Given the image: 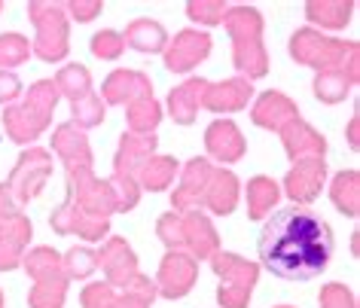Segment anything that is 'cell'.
Here are the masks:
<instances>
[{"label": "cell", "mask_w": 360, "mask_h": 308, "mask_svg": "<svg viewBox=\"0 0 360 308\" xmlns=\"http://www.w3.org/2000/svg\"><path fill=\"white\" fill-rule=\"evenodd\" d=\"M61 266H65L68 281H70V278L83 281V278H92V275H95L98 257H95L92 248H70L65 257H61Z\"/></svg>", "instance_id": "cell-37"}, {"label": "cell", "mask_w": 360, "mask_h": 308, "mask_svg": "<svg viewBox=\"0 0 360 308\" xmlns=\"http://www.w3.org/2000/svg\"><path fill=\"white\" fill-rule=\"evenodd\" d=\"M348 143H351V150L360 147V143H357V113L351 116V122H348Z\"/></svg>", "instance_id": "cell-46"}, {"label": "cell", "mask_w": 360, "mask_h": 308, "mask_svg": "<svg viewBox=\"0 0 360 308\" xmlns=\"http://www.w3.org/2000/svg\"><path fill=\"white\" fill-rule=\"evenodd\" d=\"M98 257V269L104 271V284H110L113 290H125L134 278L141 275L138 271V257H134L131 244L125 238H107L101 250H95Z\"/></svg>", "instance_id": "cell-12"}, {"label": "cell", "mask_w": 360, "mask_h": 308, "mask_svg": "<svg viewBox=\"0 0 360 308\" xmlns=\"http://www.w3.org/2000/svg\"><path fill=\"white\" fill-rule=\"evenodd\" d=\"M0 10H4V4H0Z\"/></svg>", "instance_id": "cell-49"}, {"label": "cell", "mask_w": 360, "mask_h": 308, "mask_svg": "<svg viewBox=\"0 0 360 308\" xmlns=\"http://www.w3.org/2000/svg\"><path fill=\"white\" fill-rule=\"evenodd\" d=\"M205 86H208V79L193 77V79H186V83H180L168 92V113L177 125H193L195 122V113H199V107H202Z\"/></svg>", "instance_id": "cell-26"}, {"label": "cell", "mask_w": 360, "mask_h": 308, "mask_svg": "<svg viewBox=\"0 0 360 308\" xmlns=\"http://www.w3.org/2000/svg\"><path fill=\"white\" fill-rule=\"evenodd\" d=\"M238 193H241V189H238V177L232 174V171H226V168H214L208 186H205V193H202L199 211H202V207H208L211 214L226 217V214L236 211Z\"/></svg>", "instance_id": "cell-25"}, {"label": "cell", "mask_w": 360, "mask_h": 308, "mask_svg": "<svg viewBox=\"0 0 360 308\" xmlns=\"http://www.w3.org/2000/svg\"><path fill=\"white\" fill-rule=\"evenodd\" d=\"M156 235L168 250H184L199 262L220 250V238L211 217L202 211H168L156 220Z\"/></svg>", "instance_id": "cell-4"}, {"label": "cell", "mask_w": 360, "mask_h": 308, "mask_svg": "<svg viewBox=\"0 0 360 308\" xmlns=\"http://www.w3.org/2000/svg\"><path fill=\"white\" fill-rule=\"evenodd\" d=\"M4 305H6V302H4V290H0V308H4Z\"/></svg>", "instance_id": "cell-47"}, {"label": "cell", "mask_w": 360, "mask_h": 308, "mask_svg": "<svg viewBox=\"0 0 360 308\" xmlns=\"http://www.w3.org/2000/svg\"><path fill=\"white\" fill-rule=\"evenodd\" d=\"M52 83H56L58 95H65L70 104L92 92V74H89L86 65H65V68H61L58 74H56V79H52Z\"/></svg>", "instance_id": "cell-33"}, {"label": "cell", "mask_w": 360, "mask_h": 308, "mask_svg": "<svg viewBox=\"0 0 360 308\" xmlns=\"http://www.w3.org/2000/svg\"><path fill=\"white\" fill-rule=\"evenodd\" d=\"M125 120H129V134H153L156 125L162 122V107L156 98H138L125 107Z\"/></svg>", "instance_id": "cell-32"}, {"label": "cell", "mask_w": 360, "mask_h": 308, "mask_svg": "<svg viewBox=\"0 0 360 308\" xmlns=\"http://www.w3.org/2000/svg\"><path fill=\"white\" fill-rule=\"evenodd\" d=\"M52 150H56V156L65 162L68 171L92 168V147H89V138L74 122H61L58 129L52 131Z\"/></svg>", "instance_id": "cell-19"}, {"label": "cell", "mask_w": 360, "mask_h": 308, "mask_svg": "<svg viewBox=\"0 0 360 308\" xmlns=\"http://www.w3.org/2000/svg\"><path fill=\"white\" fill-rule=\"evenodd\" d=\"M226 10L229 6L223 0H190L186 4V15L199 25H220L226 19Z\"/></svg>", "instance_id": "cell-39"}, {"label": "cell", "mask_w": 360, "mask_h": 308, "mask_svg": "<svg viewBox=\"0 0 360 308\" xmlns=\"http://www.w3.org/2000/svg\"><path fill=\"white\" fill-rule=\"evenodd\" d=\"M250 98H254V83L245 77H232V79H223V83L205 86L202 107L214 113H236V110H245Z\"/></svg>", "instance_id": "cell-18"}, {"label": "cell", "mask_w": 360, "mask_h": 308, "mask_svg": "<svg viewBox=\"0 0 360 308\" xmlns=\"http://www.w3.org/2000/svg\"><path fill=\"white\" fill-rule=\"evenodd\" d=\"M180 174V162L174 156H153L147 159V165L138 174V186L150 189V193H162L174 184V177Z\"/></svg>", "instance_id": "cell-30"}, {"label": "cell", "mask_w": 360, "mask_h": 308, "mask_svg": "<svg viewBox=\"0 0 360 308\" xmlns=\"http://www.w3.org/2000/svg\"><path fill=\"white\" fill-rule=\"evenodd\" d=\"M195 278H199V262H195L190 253H184V250H168L153 284H156L159 296L180 299V296H186L193 290Z\"/></svg>", "instance_id": "cell-13"}, {"label": "cell", "mask_w": 360, "mask_h": 308, "mask_svg": "<svg viewBox=\"0 0 360 308\" xmlns=\"http://www.w3.org/2000/svg\"><path fill=\"white\" fill-rule=\"evenodd\" d=\"M211 269L220 278L217 302L223 308H248L250 293H254L257 278H259V262L245 259L229 250H217L211 257Z\"/></svg>", "instance_id": "cell-8"}, {"label": "cell", "mask_w": 360, "mask_h": 308, "mask_svg": "<svg viewBox=\"0 0 360 308\" xmlns=\"http://www.w3.org/2000/svg\"><path fill=\"white\" fill-rule=\"evenodd\" d=\"M300 116V107L296 101H290L284 92H263L250 107V120L259 129H269V131H281L287 122Z\"/></svg>", "instance_id": "cell-22"}, {"label": "cell", "mask_w": 360, "mask_h": 308, "mask_svg": "<svg viewBox=\"0 0 360 308\" xmlns=\"http://www.w3.org/2000/svg\"><path fill=\"white\" fill-rule=\"evenodd\" d=\"M79 302L83 308H120V293L104 281H95V284H86Z\"/></svg>", "instance_id": "cell-40"}, {"label": "cell", "mask_w": 360, "mask_h": 308, "mask_svg": "<svg viewBox=\"0 0 360 308\" xmlns=\"http://www.w3.org/2000/svg\"><path fill=\"white\" fill-rule=\"evenodd\" d=\"M248 217L250 220H266L275 211L278 198H281V186L272 177H254L248 180Z\"/></svg>", "instance_id": "cell-29"}, {"label": "cell", "mask_w": 360, "mask_h": 308, "mask_svg": "<svg viewBox=\"0 0 360 308\" xmlns=\"http://www.w3.org/2000/svg\"><path fill=\"white\" fill-rule=\"evenodd\" d=\"M354 15V4L351 0H309L305 4V19L318 28L342 31Z\"/></svg>", "instance_id": "cell-27"}, {"label": "cell", "mask_w": 360, "mask_h": 308, "mask_svg": "<svg viewBox=\"0 0 360 308\" xmlns=\"http://www.w3.org/2000/svg\"><path fill=\"white\" fill-rule=\"evenodd\" d=\"M31 58V43L22 34H0V70H13Z\"/></svg>", "instance_id": "cell-36"}, {"label": "cell", "mask_w": 360, "mask_h": 308, "mask_svg": "<svg viewBox=\"0 0 360 308\" xmlns=\"http://www.w3.org/2000/svg\"><path fill=\"white\" fill-rule=\"evenodd\" d=\"M226 25L232 37V65L245 79H259L269 74V52L263 46V15L254 6H229Z\"/></svg>", "instance_id": "cell-3"}, {"label": "cell", "mask_w": 360, "mask_h": 308, "mask_svg": "<svg viewBox=\"0 0 360 308\" xmlns=\"http://www.w3.org/2000/svg\"><path fill=\"white\" fill-rule=\"evenodd\" d=\"M68 205H74L79 214L89 220H110L116 211V195L107 180L95 177L92 168H77L68 171Z\"/></svg>", "instance_id": "cell-10"}, {"label": "cell", "mask_w": 360, "mask_h": 308, "mask_svg": "<svg viewBox=\"0 0 360 308\" xmlns=\"http://www.w3.org/2000/svg\"><path fill=\"white\" fill-rule=\"evenodd\" d=\"M323 180H327V162L323 156H309L293 162V168L284 177V193L293 198V205H309L321 195Z\"/></svg>", "instance_id": "cell-14"}, {"label": "cell", "mask_w": 360, "mask_h": 308, "mask_svg": "<svg viewBox=\"0 0 360 308\" xmlns=\"http://www.w3.org/2000/svg\"><path fill=\"white\" fill-rule=\"evenodd\" d=\"M153 95V83L147 74L141 70H113L101 86V101L104 104H125L129 107L138 98H150Z\"/></svg>", "instance_id": "cell-20"}, {"label": "cell", "mask_w": 360, "mask_h": 308, "mask_svg": "<svg viewBox=\"0 0 360 308\" xmlns=\"http://www.w3.org/2000/svg\"><path fill=\"white\" fill-rule=\"evenodd\" d=\"M122 49H125V43H122V34L120 31H98L95 37H92V52L98 58H104V61H113V58H120L122 56Z\"/></svg>", "instance_id": "cell-41"}, {"label": "cell", "mask_w": 360, "mask_h": 308, "mask_svg": "<svg viewBox=\"0 0 360 308\" xmlns=\"http://www.w3.org/2000/svg\"><path fill=\"white\" fill-rule=\"evenodd\" d=\"M330 195H333V205L345 217H357L360 214V174L357 171L336 174L330 184Z\"/></svg>", "instance_id": "cell-31"}, {"label": "cell", "mask_w": 360, "mask_h": 308, "mask_svg": "<svg viewBox=\"0 0 360 308\" xmlns=\"http://www.w3.org/2000/svg\"><path fill=\"white\" fill-rule=\"evenodd\" d=\"M101 10H104L101 0H70V4H65V13H70L77 22H92Z\"/></svg>", "instance_id": "cell-43"}, {"label": "cell", "mask_w": 360, "mask_h": 308, "mask_svg": "<svg viewBox=\"0 0 360 308\" xmlns=\"http://www.w3.org/2000/svg\"><path fill=\"white\" fill-rule=\"evenodd\" d=\"M290 56L296 65L314 68L318 74H345L357 83L360 46L357 40H336L314 28H296L290 37Z\"/></svg>", "instance_id": "cell-2"}, {"label": "cell", "mask_w": 360, "mask_h": 308, "mask_svg": "<svg viewBox=\"0 0 360 308\" xmlns=\"http://www.w3.org/2000/svg\"><path fill=\"white\" fill-rule=\"evenodd\" d=\"M74 122L77 129H95V125H101L104 122V113H107V104L101 101V95H95V92H89L86 98H79V101H74Z\"/></svg>", "instance_id": "cell-35"}, {"label": "cell", "mask_w": 360, "mask_h": 308, "mask_svg": "<svg viewBox=\"0 0 360 308\" xmlns=\"http://www.w3.org/2000/svg\"><path fill=\"white\" fill-rule=\"evenodd\" d=\"M318 302L321 308H357V299L345 284H327L321 290Z\"/></svg>", "instance_id": "cell-42"}, {"label": "cell", "mask_w": 360, "mask_h": 308, "mask_svg": "<svg viewBox=\"0 0 360 308\" xmlns=\"http://www.w3.org/2000/svg\"><path fill=\"white\" fill-rule=\"evenodd\" d=\"M214 174V165L205 156L199 159H190L184 165V171H180V184L174 189V195H171V211H199V205H202V193H205V186H208V180Z\"/></svg>", "instance_id": "cell-16"}, {"label": "cell", "mask_w": 360, "mask_h": 308, "mask_svg": "<svg viewBox=\"0 0 360 308\" xmlns=\"http://www.w3.org/2000/svg\"><path fill=\"white\" fill-rule=\"evenodd\" d=\"M25 271L34 278L28 308H61L68 296V275L61 266V253L52 248H34L22 259Z\"/></svg>", "instance_id": "cell-7"}, {"label": "cell", "mask_w": 360, "mask_h": 308, "mask_svg": "<svg viewBox=\"0 0 360 308\" xmlns=\"http://www.w3.org/2000/svg\"><path fill=\"white\" fill-rule=\"evenodd\" d=\"M211 56V34L186 28L165 46V68L171 74H186Z\"/></svg>", "instance_id": "cell-15"}, {"label": "cell", "mask_w": 360, "mask_h": 308, "mask_svg": "<svg viewBox=\"0 0 360 308\" xmlns=\"http://www.w3.org/2000/svg\"><path fill=\"white\" fill-rule=\"evenodd\" d=\"M314 98L323 104H339L345 101V95L354 89V79H348L345 74H318L314 77Z\"/></svg>", "instance_id": "cell-34"}, {"label": "cell", "mask_w": 360, "mask_h": 308, "mask_svg": "<svg viewBox=\"0 0 360 308\" xmlns=\"http://www.w3.org/2000/svg\"><path fill=\"white\" fill-rule=\"evenodd\" d=\"M49 226L58 235H79V238H86V241H101V238H107L110 220H89V217L79 214L74 205L61 202L56 211H52Z\"/></svg>", "instance_id": "cell-23"}, {"label": "cell", "mask_w": 360, "mask_h": 308, "mask_svg": "<svg viewBox=\"0 0 360 308\" xmlns=\"http://www.w3.org/2000/svg\"><path fill=\"white\" fill-rule=\"evenodd\" d=\"M22 95V79L13 70H0V104L10 107L15 104V98Z\"/></svg>", "instance_id": "cell-44"}, {"label": "cell", "mask_w": 360, "mask_h": 308, "mask_svg": "<svg viewBox=\"0 0 360 308\" xmlns=\"http://www.w3.org/2000/svg\"><path fill=\"white\" fill-rule=\"evenodd\" d=\"M58 98L61 95L52 79H37V83L28 89L25 101L4 107V129L10 134V141H15V143L37 141L40 134L49 129L52 113H56V107H58Z\"/></svg>", "instance_id": "cell-5"}, {"label": "cell", "mask_w": 360, "mask_h": 308, "mask_svg": "<svg viewBox=\"0 0 360 308\" xmlns=\"http://www.w3.org/2000/svg\"><path fill=\"white\" fill-rule=\"evenodd\" d=\"M52 174V156L49 150H40V147H31L25 150L19 162H15V168L10 171V180H6V186H10L13 198L22 205H28L34 195L43 193V186H46V180Z\"/></svg>", "instance_id": "cell-11"}, {"label": "cell", "mask_w": 360, "mask_h": 308, "mask_svg": "<svg viewBox=\"0 0 360 308\" xmlns=\"http://www.w3.org/2000/svg\"><path fill=\"white\" fill-rule=\"evenodd\" d=\"M15 214H22L19 202H15V198H13L10 186H6V184H0V217H15Z\"/></svg>", "instance_id": "cell-45"}, {"label": "cell", "mask_w": 360, "mask_h": 308, "mask_svg": "<svg viewBox=\"0 0 360 308\" xmlns=\"http://www.w3.org/2000/svg\"><path fill=\"white\" fill-rule=\"evenodd\" d=\"M122 43L125 46H131V49H138V52L153 56V52H165L168 34H165V28H162L159 22H153V19H134L129 28H125Z\"/></svg>", "instance_id": "cell-28"}, {"label": "cell", "mask_w": 360, "mask_h": 308, "mask_svg": "<svg viewBox=\"0 0 360 308\" xmlns=\"http://www.w3.org/2000/svg\"><path fill=\"white\" fill-rule=\"evenodd\" d=\"M156 134H122L120 138V150L113 159V174H110V189L116 195V211H131L141 198V186H138V174L147 165V159H153L156 150Z\"/></svg>", "instance_id": "cell-6"}, {"label": "cell", "mask_w": 360, "mask_h": 308, "mask_svg": "<svg viewBox=\"0 0 360 308\" xmlns=\"http://www.w3.org/2000/svg\"><path fill=\"white\" fill-rule=\"evenodd\" d=\"M28 19L37 28V37L31 43V52L40 61H56L68 58L70 40H68V13L65 4H43V0H31L28 4Z\"/></svg>", "instance_id": "cell-9"}, {"label": "cell", "mask_w": 360, "mask_h": 308, "mask_svg": "<svg viewBox=\"0 0 360 308\" xmlns=\"http://www.w3.org/2000/svg\"><path fill=\"white\" fill-rule=\"evenodd\" d=\"M259 262L287 281L318 278L333 257V232L309 205L272 211L259 232Z\"/></svg>", "instance_id": "cell-1"}, {"label": "cell", "mask_w": 360, "mask_h": 308, "mask_svg": "<svg viewBox=\"0 0 360 308\" xmlns=\"http://www.w3.org/2000/svg\"><path fill=\"white\" fill-rule=\"evenodd\" d=\"M278 308H290V305H278Z\"/></svg>", "instance_id": "cell-48"}, {"label": "cell", "mask_w": 360, "mask_h": 308, "mask_svg": "<svg viewBox=\"0 0 360 308\" xmlns=\"http://www.w3.org/2000/svg\"><path fill=\"white\" fill-rule=\"evenodd\" d=\"M205 150H208V156L220 162H238L245 156L248 143L232 120H214L208 125V131H205Z\"/></svg>", "instance_id": "cell-24"}, {"label": "cell", "mask_w": 360, "mask_h": 308, "mask_svg": "<svg viewBox=\"0 0 360 308\" xmlns=\"http://www.w3.org/2000/svg\"><path fill=\"white\" fill-rule=\"evenodd\" d=\"M156 299V284L147 275H138L120 293V308H150Z\"/></svg>", "instance_id": "cell-38"}, {"label": "cell", "mask_w": 360, "mask_h": 308, "mask_svg": "<svg viewBox=\"0 0 360 308\" xmlns=\"http://www.w3.org/2000/svg\"><path fill=\"white\" fill-rule=\"evenodd\" d=\"M278 134H281V143L293 162L309 159V156H323V153H327V138H323L321 131H314L302 116L290 120Z\"/></svg>", "instance_id": "cell-21"}, {"label": "cell", "mask_w": 360, "mask_h": 308, "mask_svg": "<svg viewBox=\"0 0 360 308\" xmlns=\"http://www.w3.org/2000/svg\"><path fill=\"white\" fill-rule=\"evenodd\" d=\"M31 235H34V226L25 214L0 217V271H13L22 266Z\"/></svg>", "instance_id": "cell-17"}]
</instances>
